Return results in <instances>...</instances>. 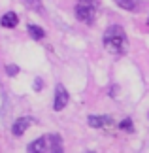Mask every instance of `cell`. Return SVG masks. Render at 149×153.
Masks as SVG:
<instances>
[{
	"instance_id": "5bb4252c",
	"label": "cell",
	"mask_w": 149,
	"mask_h": 153,
	"mask_svg": "<svg viewBox=\"0 0 149 153\" xmlns=\"http://www.w3.org/2000/svg\"><path fill=\"white\" fill-rule=\"evenodd\" d=\"M40 87H42V79H36V81H34V89L40 91Z\"/></svg>"
},
{
	"instance_id": "7c38bea8",
	"label": "cell",
	"mask_w": 149,
	"mask_h": 153,
	"mask_svg": "<svg viewBox=\"0 0 149 153\" xmlns=\"http://www.w3.org/2000/svg\"><path fill=\"white\" fill-rule=\"evenodd\" d=\"M17 72H19V68H17L15 64H10V66H6V74L11 76V78H13V76H15Z\"/></svg>"
},
{
	"instance_id": "7a4b0ae2",
	"label": "cell",
	"mask_w": 149,
	"mask_h": 153,
	"mask_svg": "<svg viewBox=\"0 0 149 153\" xmlns=\"http://www.w3.org/2000/svg\"><path fill=\"white\" fill-rule=\"evenodd\" d=\"M96 8H98V6L77 2V6H76V17H77L81 23L93 25V23H94V17H96Z\"/></svg>"
},
{
	"instance_id": "ba28073f",
	"label": "cell",
	"mask_w": 149,
	"mask_h": 153,
	"mask_svg": "<svg viewBox=\"0 0 149 153\" xmlns=\"http://www.w3.org/2000/svg\"><path fill=\"white\" fill-rule=\"evenodd\" d=\"M28 34H30V38H34V40H42L45 36L44 28L38 27V25H28Z\"/></svg>"
},
{
	"instance_id": "30bf717a",
	"label": "cell",
	"mask_w": 149,
	"mask_h": 153,
	"mask_svg": "<svg viewBox=\"0 0 149 153\" xmlns=\"http://www.w3.org/2000/svg\"><path fill=\"white\" fill-rule=\"evenodd\" d=\"M115 4L119 6V8L128 10V11H132L136 8V0H115Z\"/></svg>"
},
{
	"instance_id": "4fadbf2b",
	"label": "cell",
	"mask_w": 149,
	"mask_h": 153,
	"mask_svg": "<svg viewBox=\"0 0 149 153\" xmlns=\"http://www.w3.org/2000/svg\"><path fill=\"white\" fill-rule=\"evenodd\" d=\"M119 127H121V128H127V131H132V123H130V119H125Z\"/></svg>"
},
{
	"instance_id": "9c48e42d",
	"label": "cell",
	"mask_w": 149,
	"mask_h": 153,
	"mask_svg": "<svg viewBox=\"0 0 149 153\" xmlns=\"http://www.w3.org/2000/svg\"><path fill=\"white\" fill-rule=\"evenodd\" d=\"M51 151L49 153H64L62 151V146H61V136L59 134H51Z\"/></svg>"
},
{
	"instance_id": "3957f363",
	"label": "cell",
	"mask_w": 149,
	"mask_h": 153,
	"mask_svg": "<svg viewBox=\"0 0 149 153\" xmlns=\"http://www.w3.org/2000/svg\"><path fill=\"white\" fill-rule=\"evenodd\" d=\"M49 144H51V134H47V136H40L38 140H34V142L28 144V153H45L49 149Z\"/></svg>"
},
{
	"instance_id": "8fae6325",
	"label": "cell",
	"mask_w": 149,
	"mask_h": 153,
	"mask_svg": "<svg viewBox=\"0 0 149 153\" xmlns=\"http://www.w3.org/2000/svg\"><path fill=\"white\" fill-rule=\"evenodd\" d=\"M25 4L28 6V8H32V10H38L42 15H44V6H42L40 0H25Z\"/></svg>"
},
{
	"instance_id": "277c9868",
	"label": "cell",
	"mask_w": 149,
	"mask_h": 153,
	"mask_svg": "<svg viewBox=\"0 0 149 153\" xmlns=\"http://www.w3.org/2000/svg\"><path fill=\"white\" fill-rule=\"evenodd\" d=\"M66 104H68V93L66 89H64L62 85H57V89H55V102H53V110L55 111H61L66 108Z\"/></svg>"
},
{
	"instance_id": "9a60e30c",
	"label": "cell",
	"mask_w": 149,
	"mask_h": 153,
	"mask_svg": "<svg viewBox=\"0 0 149 153\" xmlns=\"http://www.w3.org/2000/svg\"><path fill=\"white\" fill-rule=\"evenodd\" d=\"M89 153H94V151H89Z\"/></svg>"
},
{
	"instance_id": "52a82bcc",
	"label": "cell",
	"mask_w": 149,
	"mask_h": 153,
	"mask_svg": "<svg viewBox=\"0 0 149 153\" xmlns=\"http://www.w3.org/2000/svg\"><path fill=\"white\" fill-rule=\"evenodd\" d=\"M17 23H19V17H17L15 11H8V13L2 15V19H0V25L6 27V28H13V27H17Z\"/></svg>"
},
{
	"instance_id": "5b68a950",
	"label": "cell",
	"mask_w": 149,
	"mask_h": 153,
	"mask_svg": "<svg viewBox=\"0 0 149 153\" xmlns=\"http://www.w3.org/2000/svg\"><path fill=\"white\" fill-rule=\"evenodd\" d=\"M32 117H19L15 123H13V127H11V132L15 134V136H21V134H25V131L28 127L32 125Z\"/></svg>"
},
{
	"instance_id": "8992f818",
	"label": "cell",
	"mask_w": 149,
	"mask_h": 153,
	"mask_svg": "<svg viewBox=\"0 0 149 153\" xmlns=\"http://www.w3.org/2000/svg\"><path fill=\"white\" fill-rule=\"evenodd\" d=\"M111 123H113V119L110 115H89V127H93V128L108 127Z\"/></svg>"
},
{
	"instance_id": "6da1fadb",
	"label": "cell",
	"mask_w": 149,
	"mask_h": 153,
	"mask_svg": "<svg viewBox=\"0 0 149 153\" xmlns=\"http://www.w3.org/2000/svg\"><path fill=\"white\" fill-rule=\"evenodd\" d=\"M127 34L119 25H111L104 32V48L113 55H123L127 51Z\"/></svg>"
}]
</instances>
